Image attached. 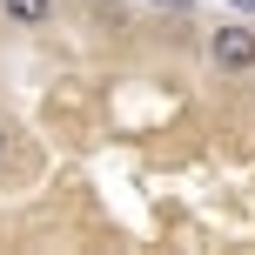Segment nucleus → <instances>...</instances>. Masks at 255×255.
Returning <instances> with one entry per match:
<instances>
[{
  "instance_id": "obj_3",
  "label": "nucleus",
  "mask_w": 255,
  "mask_h": 255,
  "mask_svg": "<svg viewBox=\"0 0 255 255\" xmlns=\"http://www.w3.org/2000/svg\"><path fill=\"white\" fill-rule=\"evenodd\" d=\"M0 154H7V128H0Z\"/></svg>"
},
{
  "instance_id": "obj_2",
  "label": "nucleus",
  "mask_w": 255,
  "mask_h": 255,
  "mask_svg": "<svg viewBox=\"0 0 255 255\" xmlns=\"http://www.w3.org/2000/svg\"><path fill=\"white\" fill-rule=\"evenodd\" d=\"M0 7H7V20H20V27H40L54 13V0H0Z\"/></svg>"
},
{
  "instance_id": "obj_4",
  "label": "nucleus",
  "mask_w": 255,
  "mask_h": 255,
  "mask_svg": "<svg viewBox=\"0 0 255 255\" xmlns=\"http://www.w3.org/2000/svg\"><path fill=\"white\" fill-rule=\"evenodd\" d=\"M249 7H255V0H249Z\"/></svg>"
},
{
  "instance_id": "obj_1",
  "label": "nucleus",
  "mask_w": 255,
  "mask_h": 255,
  "mask_svg": "<svg viewBox=\"0 0 255 255\" xmlns=\"http://www.w3.org/2000/svg\"><path fill=\"white\" fill-rule=\"evenodd\" d=\"M208 61H215V74H249L255 67V27H242V20L215 27L208 34Z\"/></svg>"
}]
</instances>
